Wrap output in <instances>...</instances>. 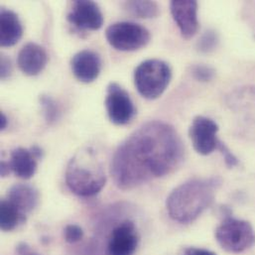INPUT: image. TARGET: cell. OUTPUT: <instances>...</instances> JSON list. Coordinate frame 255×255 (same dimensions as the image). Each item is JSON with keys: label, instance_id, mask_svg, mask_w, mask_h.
<instances>
[{"label": "cell", "instance_id": "obj_10", "mask_svg": "<svg viewBox=\"0 0 255 255\" xmlns=\"http://www.w3.org/2000/svg\"><path fill=\"white\" fill-rule=\"evenodd\" d=\"M171 14L183 37L192 38L199 29L198 2L195 0H175L170 3Z\"/></svg>", "mask_w": 255, "mask_h": 255}, {"label": "cell", "instance_id": "obj_2", "mask_svg": "<svg viewBox=\"0 0 255 255\" xmlns=\"http://www.w3.org/2000/svg\"><path fill=\"white\" fill-rule=\"evenodd\" d=\"M221 184L219 178L193 179L181 184L167 198L169 216L183 224L194 222L212 206Z\"/></svg>", "mask_w": 255, "mask_h": 255}, {"label": "cell", "instance_id": "obj_17", "mask_svg": "<svg viewBox=\"0 0 255 255\" xmlns=\"http://www.w3.org/2000/svg\"><path fill=\"white\" fill-rule=\"evenodd\" d=\"M26 221V216L21 214L9 201L3 199L0 204V228L4 232L13 231L19 224Z\"/></svg>", "mask_w": 255, "mask_h": 255}, {"label": "cell", "instance_id": "obj_3", "mask_svg": "<svg viewBox=\"0 0 255 255\" xmlns=\"http://www.w3.org/2000/svg\"><path fill=\"white\" fill-rule=\"evenodd\" d=\"M66 183L73 193L81 197H92L103 190L107 175L93 149L83 150L70 160L66 170Z\"/></svg>", "mask_w": 255, "mask_h": 255}, {"label": "cell", "instance_id": "obj_9", "mask_svg": "<svg viewBox=\"0 0 255 255\" xmlns=\"http://www.w3.org/2000/svg\"><path fill=\"white\" fill-rule=\"evenodd\" d=\"M68 21L81 30H99L104 25V15L94 1L76 0L73 2Z\"/></svg>", "mask_w": 255, "mask_h": 255}, {"label": "cell", "instance_id": "obj_11", "mask_svg": "<svg viewBox=\"0 0 255 255\" xmlns=\"http://www.w3.org/2000/svg\"><path fill=\"white\" fill-rule=\"evenodd\" d=\"M137 246L138 235L135 225L127 221L113 231L109 242V255H132Z\"/></svg>", "mask_w": 255, "mask_h": 255}, {"label": "cell", "instance_id": "obj_4", "mask_svg": "<svg viewBox=\"0 0 255 255\" xmlns=\"http://www.w3.org/2000/svg\"><path fill=\"white\" fill-rule=\"evenodd\" d=\"M172 78L170 66L158 59L142 62L134 71V84L138 93L147 100L158 99L166 91Z\"/></svg>", "mask_w": 255, "mask_h": 255}, {"label": "cell", "instance_id": "obj_16", "mask_svg": "<svg viewBox=\"0 0 255 255\" xmlns=\"http://www.w3.org/2000/svg\"><path fill=\"white\" fill-rule=\"evenodd\" d=\"M37 158L30 149L18 147L11 152L9 160L12 172L21 179L32 178L37 171Z\"/></svg>", "mask_w": 255, "mask_h": 255}, {"label": "cell", "instance_id": "obj_27", "mask_svg": "<svg viewBox=\"0 0 255 255\" xmlns=\"http://www.w3.org/2000/svg\"><path fill=\"white\" fill-rule=\"evenodd\" d=\"M7 125H8L7 118L3 113H1V115H0V130H4L7 127Z\"/></svg>", "mask_w": 255, "mask_h": 255}, {"label": "cell", "instance_id": "obj_24", "mask_svg": "<svg viewBox=\"0 0 255 255\" xmlns=\"http://www.w3.org/2000/svg\"><path fill=\"white\" fill-rule=\"evenodd\" d=\"M12 74V64L10 59L5 56L4 54H1L0 57V78L1 80H6L9 78Z\"/></svg>", "mask_w": 255, "mask_h": 255}, {"label": "cell", "instance_id": "obj_14", "mask_svg": "<svg viewBox=\"0 0 255 255\" xmlns=\"http://www.w3.org/2000/svg\"><path fill=\"white\" fill-rule=\"evenodd\" d=\"M6 200L26 216L38 206L40 195L38 190L31 185L15 184L8 190Z\"/></svg>", "mask_w": 255, "mask_h": 255}, {"label": "cell", "instance_id": "obj_23", "mask_svg": "<svg viewBox=\"0 0 255 255\" xmlns=\"http://www.w3.org/2000/svg\"><path fill=\"white\" fill-rule=\"evenodd\" d=\"M218 150L223 154V156L225 158V161H226V164L229 167H235V166L238 165V163H239L238 158L231 152V150L222 141L219 143Z\"/></svg>", "mask_w": 255, "mask_h": 255}, {"label": "cell", "instance_id": "obj_8", "mask_svg": "<svg viewBox=\"0 0 255 255\" xmlns=\"http://www.w3.org/2000/svg\"><path fill=\"white\" fill-rule=\"evenodd\" d=\"M218 131L219 126L209 118L199 116L193 120L189 135L197 153L206 156L218 149L221 142L217 137Z\"/></svg>", "mask_w": 255, "mask_h": 255}, {"label": "cell", "instance_id": "obj_7", "mask_svg": "<svg viewBox=\"0 0 255 255\" xmlns=\"http://www.w3.org/2000/svg\"><path fill=\"white\" fill-rule=\"evenodd\" d=\"M106 108L110 121L116 126H127L136 113L129 94L117 83H111L108 87Z\"/></svg>", "mask_w": 255, "mask_h": 255}, {"label": "cell", "instance_id": "obj_26", "mask_svg": "<svg viewBox=\"0 0 255 255\" xmlns=\"http://www.w3.org/2000/svg\"><path fill=\"white\" fill-rule=\"evenodd\" d=\"M12 172V169L10 167V163L6 161H1L0 164V175L1 177H6Z\"/></svg>", "mask_w": 255, "mask_h": 255}, {"label": "cell", "instance_id": "obj_22", "mask_svg": "<svg viewBox=\"0 0 255 255\" xmlns=\"http://www.w3.org/2000/svg\"><path fill=\"white\" fill-rule=\"evenodd\" d=\"M65 240L69 244H75L80 242L84 237V232L81 227L77 225H69L64 231Z\"/></svg>", "mask_w": 255, "mask_h": 255}, {"label": "cell", "instance_id": "obj_20", "mask_svg": "<svg viewBox=\"0 0 255 255\" xmlns=\"http://www.w3.org/2000/svg\"><path fill=\"white\" fill-rule=\"evenodd\" d=\"M40 105L42 107L43 115L47 124L52 125L55 123L59 116V109L55 101L49 96H41Z\"/></svg>", "mask_w": 255, "mask_h": 255}, {"label": "cell", "instance_id": "obj_12", "mask_svg": "<svg viewBox=\"0 0 255 255\" xmlns=\"http://www.w3.org/2000/svg\"><path fill=\"white\" fill-rule=\"evenodd\" d=\"M74 76L82 83L90 84L96 81L102 70L100 56L92 50L78 52L71 61Z\"/></svg>", "mask_w": 255, "mask_h": 255}, {"label": "cell", "instance_id": "obj_6", "mask_svg": "<svg viewBox=\"0 0 255 255\" xmlns=\"http://www.w3.org/2000/svg\"><path fill=\"white\" fill-rule=\"evenodd\" d=\"M106 37L112 47L119 51L131 52L145 47L150 41V32L134 22H118L108 27Z\"/></svg>", "mask_w": 255, "mask_h": 255}, {"label": "cell", "instance_id": "obj_5", "mask_svg": "<svg viewBox=\"0 0 255 255\" xmlns=\"http://www.w3.org/2000/svg\"><path fill=\"white\" fill-rule=\"evenodd\" d=\"M216 239L227 252L240 254L250 250L255 244L252 225L246 221L228 217L217 229Z\"/></svg>", "mask_w": 255, "mask_h": 255}, {"label": "cell", "instance_id": "obj_28", "mask_svg": "<svg viewBox=\"0 0 255 255\" xmlns=\"http://www.w3.org/2000/svg\"></svg>", "mask_w": 255, "mask_h": 255}, {"label": "cell", "instance_id": "obj_21", "mask_svg": "<svg viewBox=\"0 0 255 255\" xmlns=\"http://www.w3.org/2000/svg\"><path fill=\"white\" fill-rule=\"evenodd\" d=\"M192 75L199 82H210L214 79L216 71L207 65H195L192 67Z\"/></svg>", "mask_w": 255, "mask_h": 255}, {"label": "cell", "instance_id": "obj_13", "mask_svg": "<svg viewBox=\"0 0 255 255\" xmlns=\"http://www.w3.org/2000/svg\"><path fill=\"white\" fill-rule=\"evenodd\" d=\"M48 55L45 49L33 42L27 43L18 53L17 65L20 71L30 77L38 76L46 67Z\"/></svg>", "mask_w": 255, "mask_h": 255}, {"label": "cell", "instance_id": "obj_15", "mask_svg": "<svg viewBox=\"0 0 255 255\" xmlns=\"http://www.w3.org/2000/svg\"><path fill=\"white\" fill-rule=\"evenodd\" d=\"M23 35V27L18 15L10 9L0 10V45L12 47Z\"/></svg>", "mask_w": 255, "mask_h": 255}, {"label": "cell", "instance_id": "obj_1", "mask_svg": "<svg viewBox=\"0 0 255 255\" xmlns=\"http://www.w3.org/2000/svg\"><path fill=\"white\" fill-rule=\"evenodd\" d=\"M184 152L175 128L163 122H148L119 146L112 161V175L121 189L130 190L174 172Z\"/></svg>", "mask_w": 255, "mask_h": 255}, {"label": "cell", "instance_id": "obj_18", "mask_svg": "<svg viewBox=\"0 0 255 255\" xmlns=\"http://www.w3.org/2000/svg\"><path fill=\"white\" fill-rule=\"evenodd\" d=\"M126 11L137 18H155L160 13L159 5L155 1H126L123 4Z\"/></svg>", "mask_w": 255, "mask_h": 255}, {"label": "cell", "instance_id": "obj_25", "mask_svg": "<svg viewBox=\"0 0 255 255\" xmlns=\"http://www.w3.org/2000/svg\"><path fill=\"white\" fill-rule=\"evenodd\" d=\"M183 255H217L213 252L204 250V249H198V248H188L184 251Z\"/></svg>", "mask_w": 255, "mask_h": 255}, {"label": "cell", "instance_id": "obj_19", "mask_svg": "<svg viewBox=\"0 0 255 255\" xmlns=\"http://www.w3.org/2000/svg\"><path fill=\"white\" fill-rule=\"evenodd\" d=\"M219 41L220 39L218 33L214 30H208L199 39L197 43V49L201 53H211L218 47Z\"/></svg>", "mask_w": 255, "mask_h": 255}]
</instances>
